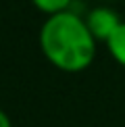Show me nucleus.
<instances>
[{
  "label": "nucleus",
  "mask_w": 125,
  "mask_h": 127,
  "mask_svg": "<svg viewBox=\"0 0 125 127\" xmlns=\"http://www.w3.org/2000/svg\"><path fill=\"white\" fill-rule=\"evenodd\" d=\"M44 59L62 73H81L94 63L98 42L94 40L81 15L65 13L46 17L38 33Z\"/></svg>",
  "instance_id": "f257e3e1"
},
{
  "label": "nucleus",
  "mask_w": 125,
  "mask_h": 127,
  "mask_svg": "<svg viewBox=\"0 0 125 127\" xmlns=\"http://www.w3.org/2000/svg\"><path fill=\"white\" fill-rule=\"evenodd\" d=\"M83 19H86V25L90 29V33L94 35V40L102 42V44H106V40L113 35V31L123 23V19L119 17L117 10L111 6H104V4L90 8L83 15Z\"/></svg>",
  "instance_id": "f03ea898"
},
{
  "label": "nucleus",
  "mask_w": 125,
  "mask_h": 127,
  "mask_svg": "<svg viewBox=\"0 0 125 127\" xmlns=\"http://www.w3.org/2000/svg\"><path fill=\"white\" fill-rule=\"evenodd\" d=\"M0 127H13V121H10V117L2 108H0Z\"/></svg>",
  "instance_id": "39448f33"
},
{
  "label": "nucleus",
  "mask_w": 125,
  "mask_h": 127,
  "mask_svg": "<svg viewBox=\"0 0 125 127\" xmlns=\"http://www.w3.org/2000/svg\"><path fill=\"white\" fill-rule=\"evenodd\" d=\"M104 46H106L111 59L117 63V65H121L125 69V21L113 31V35L106 40Z\"/></svg>",
  "instance_id": "7ed1b4c3"
},
{
  "label": "nucleus",
  "mask_w": 125,
  "mask_h": 127,
  "mask_svg": "<svg viewBox=\"0 0 125 127\" xmlns=\"http://www.w3.org/2000/svg\"><path fill=\"white\" fill-rule=\"evenodd\" d=\"M40 13H44L46 17H52V15L65 13V10H71L73 0H29Z\"/></svg>",
  "instance_id": "20e7f679"
}]
</instances>
